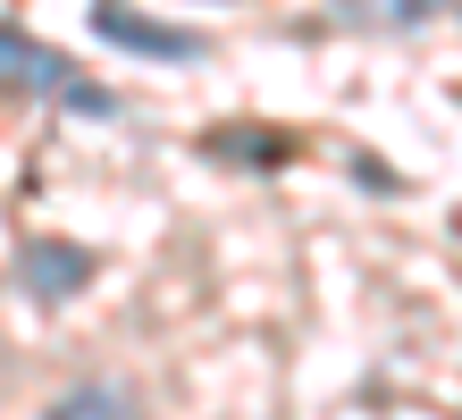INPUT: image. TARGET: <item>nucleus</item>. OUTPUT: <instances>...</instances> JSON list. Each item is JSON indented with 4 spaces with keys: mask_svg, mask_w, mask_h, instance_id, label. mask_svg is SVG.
Wrapping results in <instances>:
<instances>
[{
    "mask_svg": "<svg viewBox=\"0 0 462 420\" xmlns=\"http://www.w3.org/2000/svg\"><path fill=\"white\" fill-rule=\"evenodd\" d=\"M42 420H134V404H126V387H110V378H76Z\"/></svg>",
    "mask_w": 462,
    "mask_h": 420,
    "instance_id": "obj_4",
    "label": "nucleus"
},
{
    "mask_svg": "<svg viewBox=\"0 0 462 420\" xmlns=\"http://www.w3.org/2000/svg\"><path fill=\"white\" fill-rule=\"evenodd\" d=\"M93 34L101 42H118V51H134V60H202V34H185V25H160V17H143V9H126V0H93Z\"/></svg>",
    "mask_w": 462,
    "mask_h": 420,
    "instance_id": "obj_2",
    "label": "nucleus"
},
{
    "mask_svg": "<svg viewBox=\"0 0 462 420\" xmlns=\"http://www.w3.org/2000/svg\"><path fill=\"white\" fill-rule=\"evenodd\" d=\"M0 93H51V101H68L76 118H118V93H101V84H85L60 51H42L34 34H17L9 17H0Z\"/></svg>",
    "mask_w": 462,
    "mask_h": 420,
    "instance_id": "obj_1",
    "label": "nucleus"
},
{
    "mask_svg": "<svg viewBox=\"0 0 462 420\" xmlns=\"http://www.w3.org/2000/svg\"><path fill=\"white\" fill-rule=\"evenodd\" d=\"M17 277H25V294L68 303V294L93 286V252H85V244H60V236H34V244L17 252Z\"/></svg>",
    "mask_w": 462,
    "mask_h": 420,
    "instance_id": "obj_3",
    "label": "nucleus"
}]
</instances>
